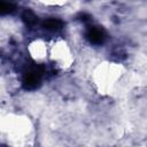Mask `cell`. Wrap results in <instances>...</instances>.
Listing matches in <instances>:
<instances>
[{
	"instance_id": "1",
	"label": "cell",
	"mask_w": 147,
	"mask_h": 147,
	"mask_svg": "<svg viewBox=\"0 0 147 147\" xmlns=\"http://www.w3.org/2000/svg\"><path fill=\"white\" fill-rule=\"evenodd\" d=\"M41 72H42V69L38 65L33 67L24 77L23 79V87L25 90H33L38 86L39 84V78L41 76Z\"/></svg>"
},
{
	"instance_id": "2",
	"label": "cell",
	"mask_w": 147,
	"mask_h": 147,
	"mask_svg": "<svg viewBox=\"0 0 147 147\" xmlns=\"http://www.w3.org/2000/svg\"><path fill=\"white\" fill-rule=\"evenodd\" d=\"M86 37L93 44H101L105 40V31L100 28L92 26V28L88 29V31L86 33Z\"/></svg>"
},
{
	"instance_id": "3",
	"label": "cell",
	"mask_w": 147,
	"mask_h": 147,
	"mask_svg": "<svg viewBox=\"0 0 147 147\" xmlns=\"http://www.w3.org/2000/svg\"><path fill=\"white\" fill-rule=\"evenodd\" d=\"M44 28L47 29V30H51V31H55V30H59L62 28L63 23L62 21L57 20V18H48L44 22Z\"/></svg>"
},
{
	"instance_id": "4",
	"label": "cell",
	"mask_w": 147,
	"mask_h": 147,
	"mask_svg": "<svg viewBox=\"0 0 147 147\" xmlns=\"http://www.w3.org/2000/svg\"><path fill=\"white\" fill-rule=\"evenodd\" d=\"M14 11V6L5 0H0V15H8Z\"/></svg>"
},
{
	"instance_id": "5",
	"label": "cell",
	"mask_w": 147,
	"mask_h": 147,
	"mask_svg": "<svg viewBox=\"0 0 147 147\" xmlns=\"http://www.w3.org/2000/svg\"><path fill=\"white\" fill-rule=\"evenodd\" d=\"M22 18L23 21L28 24V25H33L37 22V16L31 11V10H25L22 14Z\"/></svg>"
},
{
	"instance_id": "6",
	"label": "cell",
	"mask_w": 147,
	"mask_h": 147,
	"mask_svg": "<svg viewBox=\"0 0 147 147\" xmlns=\"http://www.w3.org/2000/svg\"><path fill=\"white\" fill-rule=\"evenodd\" d=\"M80 17H82V18H80L82 21H88V20L91 18V16H90L88 14H85V13H84V14H82V15H80Z\"/></svg>"
}]
</instances>
